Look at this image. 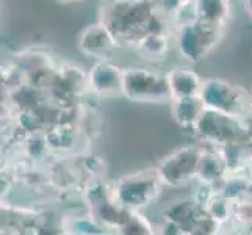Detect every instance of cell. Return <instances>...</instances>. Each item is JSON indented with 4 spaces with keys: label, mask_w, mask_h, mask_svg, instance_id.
Masks as SVG:
<instances>
[{
    "label": "cell",
    "mask_w": 252,
    "mask_h": 235,
    "mask_svg": "<svg viewBox=\"0 0 252 235\" xmlns=\"http://www.w3.org/2000/svg\"><path fill=\"white\" fill-rule=\"evenodd\" d=\"M60 2H64V3H77V2H83V0H60Z\"/></svg>",
    "instance_id": "cell-13"
},
{
    "label": "cell",
    "mask_w": 252,
    "mask_h": 235,
    "mask_svg": "<svg viewBox=\"0 0 252 235\" xmlns=\"http://www.w3.org/2000/svg\"><path fill=\"white\" fill-rule=\"evenodd\" d=\"M171 98L172 99H188V98H199L202 90L204 82L201 80L193 69L179 66L174 67L166 74ZM171 99V101H172Z\"/></svg>",
    "instance_id": "cell-7"
},
{
    "label": "cell",
    "mask_w": 252,
    "mask_h": 235,
    "mask_svg": "<svg viewBox=\"0 0 252 235\" xmlns=\"http://www.w3.org/2000/svg\"><path fill=\"white\" fill-rule=\"evenodd\" d=\"M123 94L130 101L143 102H161L172 99L166 74L147 67L124 69Z\"/></svg>",
    "instance_id": "cell-2"
},
{
    "label": "cell",
    "mask_w": 252,
    "mask_h": 235,
    "mask_svg": "<svg viewBox=\"0 0 252 235\" xmlns=\"http://www.w3.org/2000/svg\"><path fill=\"white\" fill-rule=\"evenodd\" d=\"M204 110L205 105L201 98L172 99V115L182 126H196Z\"/></svg>",
    "instance_id": "cell-9"
},
{
    "label": "cell",
    "mask_w": 252,
    "mask_h": 235,
    "mask_svg": "<svg viewBox=\"0 0 252 235\" xmlns=\"http://www.w3.org/2000/svg\"><path fill=\"white\" fill-rule=\"evenodd\" d=\"M249 105H251V108H252V93L249 94Z\"/></svg>",
    "instance_id": "cell-14"
},
{
    "label": "cell",
    "mask_w": 252,
    "mask_h": 235,
    "mask_svg": "<svg viewBox=\"0 0 252 235\" xmlns=\"http://www.w3.org/2000/svg\"><path fill=\"white\" fill-rule=\"evenodd\" d=\"M119 41L107 24L95 22L88 25L79 36V49L86 57L94 60H108V57L119 47Z\"/></svg>",
    "instance_id": "cell-5"
},
{
    "label": "cell",
    "mask_w": 252,
    "mask_h": 235,
    "mask_svg": "<svg viewBox=\"0 0 252 235\" xmlns=\"http://www.w3.org/2000/svg\"><path fill=\"white\" fill-rule=\"evenodd\" d=\"M199 98L202 99L205 108L225 113L230 116H238L248 107H251L249 96L245 90L229 82L216 80V78L204 82Z\"/></svg>",
    "instance_id": "cell-4"
},
{
    "label": "cell",
    "mask_w": 252,
    "mask_h": 235,
    "mask_svg": "<svg viewBox=\"0 0 252 235\" xmlns=\"http://www.w3.org/2000/svg\"><path fill=\"white\" fill-rule=\"evenodd\" d=\"M221 27L205 24L202 21H194L191 24L177 27V49L180 55L189 60L191 63H197L204 60L218 41L221 39Z\"/></svg>",
    "instance_id": "cell-3"
},
{
    "label": "cell",
    "mask_w": 252,
    "mask_h": 235,
    "mask_svg": "<svg viewBox=\"0 0 252 235\" xmlns=\"http://www.w3.org/2000/svg\"><path fill=\"white\" fill-rule=\"evenodd\" d=\"M123 75L124 69L111 63L110 60H100V62H95L90 69V88L99 96H113L116 93H123Z\"/></svg>",
    "instance_id": "cell-6"
},
{
    "label": "cell",
    "mask_w": 252,
    "mask_h": 235,
    "mask_svg": "<svg viewBox=\"0 0 252 235\" xmlns=\"http://www.w3.org/2000/svg\"><path fill=\"white\" fill-rule=\"evenodd\" d=\"M197 21L224 27L230 13V0H194Z\"/></svg>",
    "instance_id": "cell-8"
},
{
    "label": "cell",
    "mask_w": 252,
    "mask_h": 235,
    "mask_svg": "<svg viewBox=\"0 0 252 235\" xmlns=\"http://www.w3.org/2000/svg\"><path fill=\"white\" fill-rule=\"evenodd\" d=\"M245 5H246L248 13H249V14H251V17H252V0H245Z\"/></svg>",
    "instance_id": "cell-12"
},
{
    "label": "cell",
    "mask_w": 252,
    "mask_h": 235,
    "mask_svg": "<svg viewBox=\"0 0 252 235\" xmlns=\"http://www.w3.org/2000/svg\"><path fill=\"white\" fill-rule=\"evenodd\" d=\"M138 50L144 58L160 60L169 50V34L168 33H149L143 38Z\"/></svg>",
    "instance_id": "cell-10"
},
{
    "label": "cell",
    "mask_w": 252,
    "mask_h": 235,
    "mask_svg": "<svg viewBox=\"0 0 252 235\" xmlns=\"http://www.w3.org/2000/svg\"><path fill=\"white\" fill-rule=\"evenodd\" d=\"M163 10L158 0H108L102 8V22L115 33L121 46H140L152 33L155 19Z\"/></svg>",
    "instance_id": "cell-1"
},
{
    "label": "cell",
    "mask_w": 252,
    "mask_h": 235,
    "mask_svg": "<svg viewBox=\"0 0 252 235\" xmlns=\"http://www.w3.org/2000/svg\"><path fill=\"white\" fill-rule=\"evenodd\" d=\"M177 157V160L176 159H169L168 162V167L164 165V177H168L169 182H176V177H177V171H184V167L187 165V167H196V163H197V157L193 154V152H189V151H184V152H180L176 155Z\"/></svg>",
    "instance_id": "cell-11"
}]
</instances>
